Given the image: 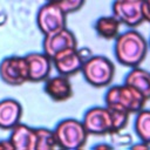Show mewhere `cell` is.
<instances>
[{
	"label": "cell",
	"instance_id": "cell-1",
	"mask_svg": "<svg viewBox=\"0 0 150 150\" xmlns=\"http://www.w3.org/2000/svg\"><path fill=\"white\" fill-rule=\"evenodd\" d=\"M129 114L111 108L91 107L83 115V125L89 135L104 136L122 131L129 121Z\"/></svg>",
	"mask_w": 150,
	"mask_h": 150
},
{
	"label": "cell",
	"instance_id": "cell-2",
	"mask_svg": "<svg viewBox=\"0 0 150 150\" xmlns=\"http://www.w3.org/2000/svg\"><path fill=\"white\" fill-rule=\"evenodd\" d=\"M148 53V42L136 29L120 33L115 38L114 55L122 66L134 68L139 67Z\"/></svg>",
	"mask_w": 150,
	"mask_h": 150
},
{
	"label": "cell",
	"instance_id": "cell-3",
	"mask_svg": "<svg viewBox=\"0 0 150 150\" xmlns=\"http://www.w3.org/2000/svg\"><path fill=\"white\" fill-rule=\"evenodd\" d=\"M146 101L141 91L127 83L109 87L104 95V105L129 115L143 109Z\"/></svg>",
	"mask_w": 150,
	"mask_h": 150
},
{
	"label": "cell",
	"instance_id": "cell-4",
	"mask_svg": "<svg viewBox=\"0 0 150 150\" xmlns=\"http://www.w3.org/2000/svg\"><path fill=\"white\" fill-rule=\"evenodd\" d=\"M81 73L88 84L95 88L108 87L115 76V64L103 55H91L83 61Z\"/></svg>",
	"mask_w": 150,
	"mask_h": 150
},
{
	"label": "cell",
	"instance_id": "cell-5",
	"mask_svg": "<svg viewBox=\"0 0 150 150\" xmlns=\"http://www.w3.org/2000/svg\"><path fill=\"white\" fill-rule=\"evenodd\" d=\"M57 148L81 149L86 145L89 134L82 122L75 118H64L60 121L53 130Z\"/></svg>",
	"mask_w": 150,
	"mask_h": 150
},
{
	"label": "cell",
	"instance_id": "cell-6",
	"mask_svg": "<svg viewBox=\"0 0 150 150\" xmlns=\"http://www.w3.org/2000/svg\"><path fill=\"white\" fill-rule=\"evenodd\" d=\"M67 15L68 14L56 2L46 1L36 14L38 28L43 35L67 27Z\"/></svg>",
	"mask_w": 150,
	"mask_h": 150
},
{
	"label": "cell",
	"instance_id": "cell-7",
	"mask_svg": "<svg viewBox=\"0 0 150 150\" xmlns=\"http://www.w3.org/2000/svg\"><path fill=\"white\" fill-rule=\"evenodd\" d=\"M0 79L8 86L19 87L28 82V70L25 56L11 55L0 62Z\"/></svg>",
	"mask_w": 150,
	"mask_h": 150
},
{
	"label": "cell",
	"instance_id": "cell-8",
	"mask_svg": "<svg viewBox=\"0 0 150 150\" xmlns=\"http://www.w3.org/2000/svg\"><path fill=\"white\" fill-rule=\"evenodd\" d=\"M144 0H114L112 15L129 28H135L144 21L143 14Z\"/></svg>",
	"mask_w": 150,
	"mask_h": 150
},
{
	"label": "cell",
	"instance_id": "cell-9",
	"mask_svg": "<svg viewBox=\"0 0 150 150\" xmlns=\"http://www.w3.org/2000/svg\"><path fill=\"white\" fill-rule=\"evenodd\" d=\"M83 59L77 47H71L56 53L52 57V66L56 69L57 74L64 76H73L81 71Z\"/></svg>",
	"mask_w": 150,
	"mask_h": 150
},
{
	"label": "cell",
	"instance_id": "cell-10",
	"mask_svg": "<svg viewBox=\"0 0 150 150\" xmlns=\"http://www.w3.org/2000/svg\"><path fill=\"white\" fill-rule=\"evenodd\" d=\"M43 36L45 38L42 41V49H43V53L48 55L50 59L56 53L63 49L77 47V40L75 38V34L71 30H69L67 27Z\"/></svg>",
	"mask_w": 150,
	"mask_h": 150
},
{
	"label": "cell",
	"instance_id": "cell-11",
	"mask_svg": "<svg viewBox=\"0 0 150 150\" xmlns=\"http://www.w3.org/2000/svg\"><path fill=\"white\" fill-rule=\"evenodd\" d=\"M28 70V82H43L52 70V59L42 53H29L25 55Z\"/></svg>",
	"mask_w": 150,
	"mask_h": 150
},
{
	"label": "cell",
	"instance_id": "cell-12",
	"mask_svg": "<svg viewBox=\"0 0 150 150\" xmlns=\"http://www.w3.org/2000/svg\"><path fill=\"white\" fill-rule=\"evenodd\" d=\"M43 82L45 93L55 102H66L73 96V86L68 76H48Z\"/></svg>",
	"mask_w": 150,
	"mask_h": 150
},
{
	"label": "cell",
	"instance_id": "cell-13",
	"mask_svg": "<svg viewBox=\"0 0 150 150\" xmlns=\"http://www.w3.org/2000/svg\"><path fill=\"white\" fill-rule=\"evenodd\" d=\"M8 142L12 149L16 150H35L36 143V131L27 124L19 122L11 129V135Z\"/></svg>",
	"mask_w": 150,
	"mask_h": 150
},
{
	"label": "cell",
	"instance_id": "cell-14",
	"mask_svg": "<svg viewBox=\"0 0 150 150\" xmlns=\"http://www.w3.org/2000/svg\"><path fill=\"white\" fill-rule=\"evenodd\" d=\"M22 105L14 98H4L0 101V129L11 130L21 122Z\"/></svg>",
	"mask_w": 150,
	"mask_h": 150
},
{
	"label": "cell",
	"instance_id": "cell-15",
	"mask_svg": "<svg viewBox=\"0 0 150 150\" xmlns=\"http://www.w3.org/2000/svg\"><path fill=\"white\" fill-rule=\"evenodd\" d=\"M124 83L132 86L141 91L146 100L150 98V73L139 67H134L127 74Z\"/></svg>",
	"mask_w": 150,
	"mask_h": 150
},
{
	"label": "cell",
	"instance_id": "cell-16",
	"mask_svg": "<svg viewBox=\"0 0 150 150\" xmlns=\"http://www.w3.org/2000/svg\"><path fill=\"white\" fill-rule=\"evenodd\" d=\"M94 28L100 38L104 40H115V38L120 34L121 22L114 15L100 16L95 21Z\"/></svg>",
	"mask_w": 150,
	"mask_h": 150
},
{
	"label": "cell",
	"instance_id": "cell-17",
	"mask_svg": "<svg viewBox=\"0 0 150 150\" xmlns=\"http://www.w3.org/2000/svg\"><path fill=\"white\" fill-rule=\"evenodd\" d=\"M134 129L139 141L150 144V110L141 109L136 112Z\"/></svg>",
	"mask_w": 150,
	"mask_h": 150
},
{
	"label": "cell",
	"instance_id": "cell-18",
	"mask_svg": "<svg viewBox=\"0 0 150 150\" xmlns=\"http://www.w3.org/2000/svg\"><path fill=\"white\" fill-rule=\"evenodd\" d=\"M36 131V143L35 150H50L57 148L53 130L47 128H35Z\"/></svg>",
	"mask_w": 150,
	"mask_h": 150
},
{
	"label": "cell",
	"instance_id": "cell-19",
	"mask_svg": "<svg viewBox=\"0 0 150 150\" xmlns=\"http://www.w3.org/2000/svg\"><path fill=\"white\" fill-rule=\"evenodd\" d=\"M46 1L56 2L67 14L80 11L86 2V0H46Z\"/></svg>",
	"mask_w": 150,
	"mask_h": 150
},
{
	"label": "cell",
	"instance_id": "cell-20",
	"mask_svg": "<svg viewBox=\"0 0 150 150\" xmlns=\"http://www.w3.org/2000/svg\"><path fill=\"white\" fill-rule=\"evenodd\" d=\"M111 136V141H114V143L118 144V145H128L132 143V137L129 134H122V131H117V132H112L110 134Z\"/></svg>",
	"mask_w": 150,
	"mask_h": 150
},
{
	"label": "cell",
	"instance_id": "cell-21",
	"mask_svg": "<svg viewBox=\"0 0 150 150\" xmlns=\"http://www.w3.org/2000/svg\"><path fill=\"white\" fill-rule=\"evenodd\" d=\"M143 14H144V21L150 22V0H144V2H143Z\"/></svg>",
	"mask_w": 150,
	"mask_h": 150
},
{
	"label": "cell",
	"instance_id": "cell-22",
	"mask_svg": "<svg viewBox=\"0 0 150 150\" xmlns=\"http://www.w3.org/2000/svg\"><path fill=\"white\" fill-rule=\"evenodd\" d=\"M132 149H149L150 148V144L145 143V142H139V143H136V144H131L130 145Z\"/></svg>",
	"mask_w": 150,
	"mask_h": 150
},
{
	"label": "cell",
	"instance_id": "cell-23",
	"mask_svg": "<svg viewBox=\"0 0 150 150\" xmlns=\"http://www.w3.org/2000/svg\"><path fill=\"white\" fill-rule=\"evenodd\" d=\"M12 149V145L8 141H0V150H9Z\"/></svg>",
	"mask_w": 150,
	"mask_h": 150
},
{
	"label": "cell",
	"instance_id": "cell-24",
	"mask_svg": "<svg viewBox=\"0 0 150 150\" xmlns=\"http://www.w3.org/2000/svg\"><path fill=\"white\" fill-rule=\"evenodd\" d=\"M93 149H112V144H105V143H98L93 146Z\"/></svg>",
	"mask_w": 150,
	"mask_h": 150
},
{
	"label": "cell",
	"instance_id": "cell-25",
	"mask_svg": "<svg viewBox=\"0 0 150 150\" xmlns=\"http://www.w3.org/2000/svg\"><path fill=\"white\" fill-rule=\"evenodd\" d=\"M148 46H150V41H149V45H148Z\"/></svg>",
	"mask_w": 150,
	"mask_h": 150
}]
</instances>
